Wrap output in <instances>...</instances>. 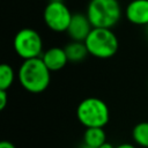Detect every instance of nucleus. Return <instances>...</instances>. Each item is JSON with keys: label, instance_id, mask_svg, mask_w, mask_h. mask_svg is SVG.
<instances>
[{"label": "nucleus", "instance_id": "f3484780", "mask_svg": "<svg viewBox=\"0 0 148 148\" xmlns=\"http://www.w3.org/2000/svg\"><path fill=\"white\" fill-rule=\"evenodd\" d=\"M98 148H116V147H113L110 142H106V141H105V142H104L103 145H101Z\"/></svg>", "mask_w": 148, "mask_h": 148}, {"label": "nucleus", "instance_id": "0eeeda50", "mask_svg": "<svg viewBox=\"0 0 148 148\" xmlns=\"http://www.w3.org/2000/svg\"><path fill=\"white\" fill-rule=\"evenodd\" d=\"M92 24L89 21L87 14L75 13L72 16L71 23L66 30L69 38L76 42H84L92 29Z\"/></svg>", "mask_w": 148, "mask_h": 148}, {"label": "nucleus", "instance_id": "6e6552de", "mask_svg": "<svg viewBox=\"0 0 148 148\" xmlns=\"http://www.w3.org/2000/svg\"><path fill=\"white\" fill-rule=\"evenodd\" d=\"M125 16L131 23L146 27L148 24V0H132L125 8Z\"/></svg>", "mask_w": 148, "mask_h": 148}, {"label": "nucleus", "instance_id": "39448f33", "mask_svg": "<svg viewBox=\"0 0 148 148\" xmlns=\"http://www.w3.org/2000/svg\"><path fill=\"white\" fill-rule=\"evenodd\" d=\"M15 53L23 60L42 57L43 40L38 31L31 28H23L18 30L13 40Z\"/></svg>", "mask_w": 148, "mask_h": 148}, {"label": "nucleus", "instance_id": "423d86ee", "mask_svg": "<svg viewBox=\"0 0 148 148\" xmlns=\"http://www.w3.org/2000/svg\"><path fill=\"white\" fill-rule=\"evenodd\" d=\"M73 14L61 0H50L43 12V18L49 29L54 32L67 30Z\"/></svg>", "mask_w": 148, "mask_h": 148}, {"label": "nucleus", "instance_id": "6ab92c4d", "mask_svg": "<svg viewBox=\"0 0 148 148\" xmlns=\"http://www.w3.org/2000/svg\"><path fill=\"white\" fill-rule=\"evenodd\" d=\"M146 31H147V36H148V24L146 25Z\"/></svg>", "mask_w": 148, "mask_h": 148}, {"label": "nucleus", "instance_id": "a211bd4d", "mask_svg": "<svg viewBox=\"0 0 148 148\" xmlns=\"http://www.w3.org/2000/svg\"><path fill=\"white\" fill-rule=\"evenodd\" d=\"M80 148H95V147H91V146H88V145H86V143H83Z\"/></svg>", "mask_w": 148, "mask_h": 148}, {"label": "nucleus", "instance_id": "f8f14e48", "mask_svg": "<svg viewBox=\"0 0 148 148\" xmlns=\"http://www.w3.org/2000/svg\"><path fill=\"white\" fill-rule=\"evenodd\" d=\"M132 138L140 147L148 148V121L136 124L132 131Z\"/></svg>", "mask_w": 148, "mask_h": 148}, {"label": "nucleus", "instance_id": "dca6fc26", "mask_svg": "<svg viewBox=\"0 0 148 148\" xmlns=\"http://www.w3.org/2000/svg\"><path fill=\"white\" fill-rule=\"evenodd\" d=\"M116 148H135V146H133L132 143H120Z\"/></svg>", "mask_w": 148, "mask_h": 148}, {"label": "nucleus", "instance_id": "20e7f679", "mask_svg": "<svg viewBox=\"0 0 148 148\" xmlns=\"http://www.w3.org/2000/svg\"><path fill=\"white\" fill-rule=\"evenodd\" d=\"M77 120L87 127H104L110 119V111L104 101L97 97H87L76 108Z\"/></svg>", "mask_w": 148, "mask_h": 148}, {"label": "nucleus", "instance_id": "f257e3e1", "mask_svg": "<svg viewBox=\"0 0 148 148\" xmlns=\"http://www.w3.org/2000/svg\"><path fill=\"white\" fill-rule=\"evenodd\" d=\"M18 81L24 90L39 94L46 90L51 81V71L40 57L23 60L18 68Z\"/></svg>", "mask_w": 148, "mask_h": 148}, {"label": "nucleus", "instance_id": "9d476101", "mask_svg": "<svg viewBox=\"0 0 148 148\" xmlns=\"http://www.w3.org/2000/svg\"><path fill=\"white\" fill-rule=\"evenodd\" d=\"M64 49H65V52H66V56L69 62H81L89 54L84 42L72 40Z\"/></svg>", "mask_w": 148, "mask_h": 148}, {"label": "nucleus", "instance_id": "ddd939ff", "mask_svg": "<svg viewBox=\"0 0 148 148\" xmlns=\"http://www.w3.org/2000/svg\"><path fill=\"white\" fill-rule=\"evenodd\" d=\"M15 80V73L10 65L2 64L0 66V89L8 90Z\"/></svg>", "mask_w": 148, "mask_h": 148}, {"label": "nucleus", "instance_id": "2eb2a0df", "mask_svg": "<svg viewBox=\"0 0 148 148\" xmlns=\"http://www.w3.org/2000/svg\"><path fill=\"white\" fill-rule=\"evenodd\" d=\"M0 148H16L10 141H7V140H3L0 142Z\"/></svg>", "mask_w": 148, "mask_h": 148}, {"label": "nucleus", "instance_id": "1a4fd4ad", "mask_svg": "<svg viewBox=\"0 0 148 148\" xmlns=\"http://www.w3.org/2000/svg\"><path fill=\"white\" fill-rule=\"evenodd\" d=\"M40 58L51 72H58L62 69L67 65V62H69L65 49L59 46H53L47 49L46 51L43 52Z\"/></svg>", "mask_w": 148, "mask_h": 148}, {"label": "nucleus", "instance_id": "7ed1b4c3", "mask_svg": "<svg viewBox=\"0 0 148 148\" xmlns=\"http://www.w3.org/2000/svg\"><path fill=\"white\" fill-rule=\"evenodd\" d=\"M84 44L89 54L98 59H109L113 57L119 47L116 34L109 28H92Z\"/></svg>", "mask_w": 148, "mask_h": 148}, {"label": "nucleus", "instance_id": "4468645a", "mask_svg": "<svg viewBox=\"0 0 148 148\" xmlns=\"http://www.w3.org/2000/svg\"><path fill=\"white\" fill-rule=\"evenodd\" d=\"M8 102V94L7 90L0 89V110H3Z\"/></svg>", "mask_w": 148, "mask_h": 148}, {"label": "nucleus", "instance_id": "9b49d317", "mask_svg": "<svg viewBox=\"0 0 148 148\" xmlns=\"http://www.w3.org/2000/svg\"><path fill=\"white\" fill-rule=\"evenodd\" d=\"M106 141L103 127H87L83 134V143L98 148Z\"/></svg>", "mask_w": 148, "mask_h": 148}, {"label": "nucleus", "instance_id": "f03ea898", "mask_svg": "<svg viewBox=\"0 0 148 148\" xmlns=\"http://www.w3.org/2000/svg\"><path fill=\"white\" fill-rule=\"evenodd\" d=\"M86 14L94 28L112 29L120 21L123 12L118 0H90Z\"/></svg>", "mask_w": 148, "mask_h": 148}]
</instances>
